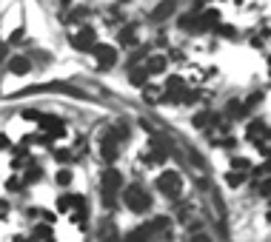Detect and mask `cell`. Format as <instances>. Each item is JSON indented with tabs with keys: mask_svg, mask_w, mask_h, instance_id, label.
<instances>
[{
	"mask_svg": "<svg viewBox=\"0 0 271 242\" xmlns=\"http://www.w3.org/2000/svg\"><path fill=\"white\" fill-rule=\"evenodd\" d=\"M123 202L134 214H149L151 211V197L143 185H128L126 191H123Z\"/></svg>",
	"mask_w": 271,
	"mask_h": 242,
	"instance_id": "cell-1",
	"label": "cell"
},
{
	"mask_svg": "<svg viewBox=\"0 0 271 242\" xmlns=\"http://www.w3.org/2000/svg\"><path fill=\"white\" fill-rule=\"evenodd\" d=\"M157 188L166 194V197H180V191H183V183H180V174L177 171H166V174H160V179H157Z\"/></svg>",
	"mask_w": 271,
	"mask_h": 242,
	"instance_id": "cell-2",
	"label": "cell"
},
{
	"mask_svg": "<svg viewBox=\"0 0 271 242\" xmlns=\"http://www.w3.org/2000/svg\"><path fill=\"white\" fill-rule=\"evenodd\" d=\"M94 54H97V66L103 71L112 69L117 63V49L114 46H106V43H94Z\"/></svg>",
	"mask_w": 271,
	"mask_h": 242,
	"instance_id": "cell-3",
	"label": "cell"
},
{
	"mask_svg": "<svg viewBox=\"0 0 271 242\" xmlns=\"http://www.w3.org/2000/svg\"><path fill=\"white\" fill-rule=\"evenodd\" d=\"M71 46H74V49H80V51L92 49V46H94V28L92 26H83L77 35L71 37Z\"/></svg>",
	"mask_w": 271,
	"mask_h": 242,
	"instance_id": "cell-4",
	"label": "cell"
},
{
	"mask_svg": "<svg viewBox=\"0 0 271 242\" xmlns=\"http://www.w3.org/2000/svg\"><path fill=\"white\" fill-rule=\"evenodd\" d=\"M100 179H103V191H120L123 185V174L117 168H106Z\"/></svg>",
	"mask_w": 271,
	"mask_h": 242,
	"instance_id": "cell-5",
	"label": "cell"
},
{
	"mask_svg": "<svg viewBox=\"0 0 271 242\" xmlns=\"http://www.w3.org/2000/svg\"><path fill=\"white\" fill-rule=\"evenodd\" d=\"M37 123H40V126L46 128V131H49V137H51V140H55V137H63V134H66L63 123L57 120V117H43V114H40V120H37Z\"/></svg>",
	"mask_w": 271,
	"mask_h": 242,
	"instance_id": "cell-6",
	"label": "cell"
},
{
	"mask_svg": "<svg viewBox=\"0 0 271 242\" xmlns=\"http://www.w3.org/2000/svg\"><path fill=\"white\" fill-rule=\"evenodd\" d=\"M166 69H169V60H166L163 54H154V57L146 60V71H149V74H160V71H166Z\"/></svg>",
	"mask_w": 271,
	"mask_h": 242,
	"instance_id": "cell-7",
	"label": "cell"
},
{
	"mask_svg": "<svg viewBox=\"0 0 271 242\" xmlns=\"http://www.w3.org/2000/svg\"><path fill=\"white\" fill-rule=\"evenodd\" d=\"M100 154H103V160H109V163L117 157V142H114V137H103V140H100Z\"/></svg>",
	"mask_w": 271,
	"mask_h": 242,
	"instance_id": "cell-8",
	"label": "cell"
},
{
	"mask_svg": "<svg viewBox=\"0 0 271 242\" xmlns=\"http://www.w3.org/2000/svg\"><path fill=\"white\" fill-rule=\"evenodd\" d=\"M29 69H32L29 57H12V60H9V71H12V74H26Z\"/></svg>",
	"mask_w": 271,
	"mask_h": 242,
	"instance_id": "cell-9",
	"label": "cell"
},
{
	"mask_svg": "<svg viewBox=\"0 0 271 242\" xmlns=\"http://www.w3.org/2000/svg\"><path fill=\"white\" fill-rule=\"evenodd\" d=\"M83 202H86L83 197H69V194H66V197L57 199V208H60V211H71V208H80Z\"/></svg>",
	"mask_w": 271,
	"mask_h": 242,
	"instance_id": "cell-10",
	"label": "cell"
},
{
	"mask_svg": "<svg viewBox=\"0 0 271 242\" xmlns=\"http://www.w3.org/2000/svg\"><path fill=\"white\" fill-rule=\"evenodd\" d=\"M120 46H137V26L120 28Z\"/></svg>",
	"mask_w": 271,
	"mask_h": 242,
	"instance_id": "cell-11",
	"label": "cell"
},
{
	"mask_svg": "<svg viewBox=\"0 0 271 242\" xmlns=\"http://www.w3.org/2000/svg\"><path fill=\"white\" fill-rule=\"evenodd\" d=\"M171 12H174V0H163V3L151 12V17H154V20H163V17H169Z\"/></svg>",
	"mask_w": 271,
	"mask_h": 242,
	"instance_id": "cell-12",
	"label": "cell"
},
{
	"mask_svg": "<svg viewBox=\"0 0 271 242\" xmlns=\"http://www.w3.org/2000/svg\"><path fill=\"white\" fill-rule=\"evenodd\" d=\"M200 17L197 14H183V17H180V28H185V32H200Z\"/></svg>",
	"mask_w": 271,
	"mask_h": 242,
	"instance_id": "cell-13",
	"label": "cell"
},
{
	"mask_svg": "<svg viewBox=\"0 0 271 242\" xmlns=\"http://www.w3.org/2000/svg\"><path fill=\"white\" fill-rule=\"evenodd\" d=\"M200 23H203V28H214V26H220V12H206L203 17H200Z\"/></svg>",
	"mask_w": 271,
	"mask_h": 242,
	"instance_id": "cell-14",
	"label": "cell"
},
{
	"mask_svg": "<svg viewBox=\"0 0 271 242\" xmlns=\"http://www.w3.org/2000/svg\"><path fill=\"white\" fill-rule=\"evenodd\" d=\"M32 236H35V239H51V236H55V231H51V225H35Z\"/></svg>",
	"mask_w": 271,
	"mask_h": 242,
	"instance_id": "cell-15",
	"label": "cell"
},
{
	"mask_svg": "<svg viewBox=\"0 0 271 242\" xmlns=\"http://www.w3.org/2000/svg\"><path fill=\"white\" fill-rule=\"evenodd\" d=\"M231 168L246 171V168H249V160H246V157H234V160H231Z\"/></svg>",
	"mask_w": 271,
	"mask_h": 242,
	"instance_id": "cell-16",
	"label": "cell"
},
{
	"mask_svg": "<svg viewBox=\"0 0 271 242\" xmlns=\"http://www.w3.org/2000/svg\"><path fill=\"white\" fill-rule=\"evenodd\" d=\"M35 179H40V168L32 165V168H26V183H35Z\"/></svg>",
	"mask_w": 271,
	"mask_h": 242,
	"instance_id": "cell-17",
	"label": "cell"
},
{
	"mask_svg": "<svg viewBox=\"0 0 271 242\" xmlns=\"http://www.w3.org/2000/svg\"><path fill=\"white\" fill-rule=\"evenodd\" d=\"M226 183L231 185V188H237V185H242V174H234V171H231V174L226 177Z\"/></svg>",
	"mask_w": 271,
	"mask_h": 242,
	"instance_id": "cell-18",
	"label": "cell"
},
{
	"mask_svg": "<svg viewBox=\"0 0 271 242\" xmlns=\"http://www.w3.org/2000/svg\"><path fill=\"white\" fill-rule=\"evenodd\" d=\"M257 134H263V123H251V126H249V137H251V140H257Z\"/></svg>",
	"mask_w": 271,
	"mask_h": 242,
	"instance_id": "cell-19",
	"label": "cell"
},
{
	"mask_svg": "<svg viewBox=\"0 0 271 242\" xmlns=\"http://www.w3.org/2000/svg\"><path fill=\"white\" fill-rule=\"evenodd\" d=\"M55 157H57V163H71V151H55Z\"/></svg>",
	"mask_w": 271,
	"mask_h": 242,
	"instance_id": "cell-20",
	"label": "cell"
},
{
	"mask_svg": "<svg viewBox=\"0 0 271 242\" xmlns=\"http://www.w3.org/2000/svg\"><path fill=\"white\" fill-rule=\"evenodd\" d=\"M71 183V171H60L57 174V185H69Z\"/></svg>",
	"mask_w": 271,
	"mask_h": 242,
	"instance_id": "cell-21",
	"label": "cell"
},
{
	"mask_svg": "<svg viewBox=\"0 0 271 242\" xmlns=\"http://www.w3.org/2000/svg\"><path fill=\"white\" fill-rule=\"evenodd\" d=\"M260 194H263V197H271V179H263V185H260Z\"/></svg>",
	"mask_w": 271,
	"mask_h": 242,
	"instance_id": "cell-22",
	"label": "cell"
},
{
	"mask_svg": "<svg viewBox=\"0 0 271 242\" xmlns=\"http://www.w3.org/2000/svg\"><path fill=\"white\" fill-rule=\"evenodd\" d=\"M23 179H17V177H12V179H9V188H12V191H20V188H23Z\"/></svg>",
	"mask_w": 271,
	"mask_h": 242,
	"instance_id": "cell-23",
	"label": "cell"
},
{
	"mask_svg": "<svg viewBox=\"0 0 271 242\" xmlns=\"http://www.w3.org/2000/svg\"><path fill=\"white\" fill-rule=\"evenodd\" d=\"M3 217H9V205H6V199H0V220Z\"/></svg>",
	"mask_w": 271,
	"mask_h": 242,
	"instance_id": "cell-24",
	"label": "cell"
},
{
	"mask_svg": "<svg viewBox=\"0 0 271 242\" xmlns=\"http://www.w3.org/2000/svg\"><path fill=\"white\" fill-rule=\"evenodd\" d=\"M23 37V28H17V32H12V37H9V43H17Z\"/></svg>",
	"mask_w": 271,
	"mask_h": 242,
	"instance_id": "cell-25",
	"label": "cell"
},
{
	"mask_svg": "<svg viewBox=\"0 0 271 242\" xmlns=\"http://www.w3.org/2000/svg\"><path fill=\"white\" fill-rule=\"evenodd\" d=\"M3 57H6V43H3V46H0V60H3Z\"/></svg>",
	"mask_w": 271,
	"mask_h": 242,
	"instance_id": "cell-26",
	"label": "cell"
},
{
	"mask_svg": "<svg viewBox=\"0 0 271 242\" xmlns=\"http://www.w3.org/2000/svg\"><path fill=\"white\" fill-rule=\"evenodd\" d=\"M120 3H128V0H120Z\"/></svg>",
	"mask_w": 271,
	"mask_h": 242,
	"instance_id": "cell-27",
	"label": "cell"
}]
</instances>
